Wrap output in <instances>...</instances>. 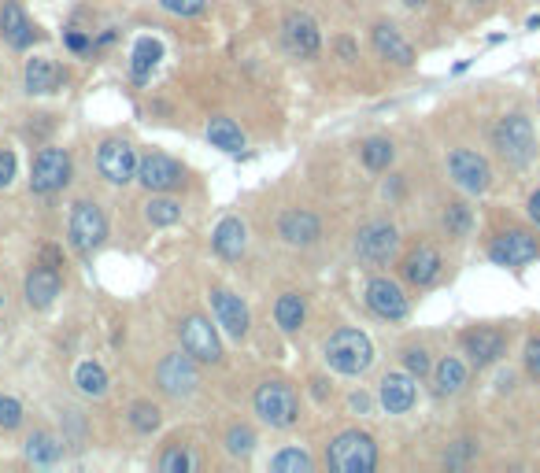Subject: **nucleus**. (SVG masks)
Masks as SVG:
<instances>
[{
    "label": "nucleus",
    "instance_id": "c9c22d12",
    "mask_svg": "<svg viewBox=\"0 0 540 473\" xmlns=\"http://www.w3.org/2000/svg\"><path fill=\"white\" fill-rule=\"evenodd\" d=\"M252 448H256V433H252L248 425H234V429L226 433V451H230V455H252Z\"/></svg>",
    "mask_w": 540,
    "mask_h": 473
},
{
    "label": "nucleus",
    "instance_id": "a19ab883",
    "mask_svg": "<svg viewBox=\"0 0 540 473\" xmlns=\"http://www.w3.org/2000/svg\"><path fill=\"white\" fill-rule=\"evenodd\" d=\"M404 366H407V374H411V377L430 374V355L422 352V348H407V352H404Z\"/></svg>",
    "mask_w": 540,
    "mask_h": 473
},
{
    "label": "nucleus",
    "instance_id": "4c0bfd02",
    "mask_svg": "<svg viewBox=\"0 0 540 473\" xmlns=\"http://www.w3.org/2000/svg\"><path fill=\"white\" fill-rule=\"evenodd\" d=\"M189 466H193V462H189V451L178 448V444H171V448L160 455V470L163 473H185Z\"/></svg>",
    "mask_w": 540,
    "mask_h": 473
},
{
    "label": "nucleus",
    "instance_id": "dca6fc26",
    "mask_svg": "<svg viewBox=\"0 0 540 473\" xmlns=\"http://www.w3.org/2000/svg\"><path fill=\"white\" fill-rule=\"evenodd\" d=\"M285 45H289L296 56H315L322 45V34H319V26H315V19L304 12L285 15Z\"/></svg>",
    "mask_w": 540,
    "mask_h": 473
},
{
    "label": "nucleus",
    "instance_id": "6ab92c4d",
    "mask_svg": "<svg viewBox=\"0 0 540 473\" xmlns=\"http://www.w3.org/2000/svg\"><path fill=\"white\" fill-rule=\"evenodd\" d=\"M463 348L478 366H489L507 352V337L500 329H470L463 333Z\"/></svg>",
    "mask_w": 540,
    "mask_h": 473
},
{
    "label": "nucleus",
    "instance_id": "b1692460",
    "mask_svg": "<svg viewBox=\"0 0 540 473\" xmlns=\"http://www.w3.org/2000/svg\"><path fill=\"white\" fill-rule=\"evenodd\" d=\"M60 289H63L60 274L49 267L30 270V278H26V300H30V307H49L60 296Z\"/></svg>",
    "mask_w": 540,
    "mask_h": 473
},
{
    "label": "nucleus",
    "instance_id": "ddd939ff",
    "mask_svg": "<svg viewBox=\"0 0 540 473\" xmlns=\"http://www.w3.org/2000/svg\"><path fill=\"white\" fill-rule=\"evenodd\" d=\"M137 182L145 185V189H152V193H167V189H174V185L182 182V167L171 156L152 152V156L137 159Z\"/></svg>",
    "mask_w": 540,
    "mask_h": 473
},
{
    "label": "nucleus",
    "instance_id": "49530a36",
    "mask_svg": "<svg viewBox=\"0 0 540 473\" xmlns=\"http://www.w3.org/2000/svg\"><path fill=\"white\" fill-rule=\"evenodd\" d=\"M41 259H45V267L49 270L60 267V252H56V248H41Z\"/></svg>",
    "mask_w": 540,
    "mask_h": 473
},
{
    "label": "nucleus",
    "instance_id": "2f4dec72",
    "mask_svg": "<svg viewBox=\"0 0 540 473\" xmlns=\"http://www.w3.org/2000/svg\"><path fill=\"white\" fill-rule=\"evenodd\" d=\"M74 385L86 392V396H104V392H108V374H104V366L97 363H78Z\"/></svg>",
    "mask_w": 540,
    "mask_h": 473
},
{
    "label": "nucleus",
    "instance_id": "423d86ee",
    "mask_svg": "<svg viewBox=\"0 0 540 473\" xmlns=\"http://www.w3.org/2000/svg\"><path fill=\"white\" fill-rule=\"evenodd\" d=\"M71 182V156L63 148H41L30 170V189L34 193H56Z\"/></svg>",
    "mask_w": 540,
    "mask_h": 473
},
{
    "label": "nucleus",
    "instance_id": "9d476101",
    "mask_svg": "<svg viewBox=\"0 0 540 473\" xmlns=\"http://www.w3.org/2000/svg\"><path fill=\"white\" fill-rule=\"evenodd\" d=\"M489 255L492 263H500V267H526V263L540 259V244L522 230H507L492 241Z\"/></svg>",
    "mask_w": 540,
    "mask_h": 473
},
{
    "label": "nucleus",
    "instance_id": "412c9836",
    "mask_svg": "<svg viewBox=\"0 0 540 473\" xmlns=\"http://www.w3.org/2000/svg\"><path fill=\"white\" fill-rule=\"evenodd\" d=\"M374 49H378L385 60L400 63V67H411V63H415V49H411V45L404 41V34L389 23L374 26Z\"/></svg>",
    "mask_w": 540,
    "mask_h": 473
},
{
    "label": "nucleus",
    "instance_id": "7ed1b4c3",
    "mask_svg": "<svg viewBox=\"0 0 540 473\" xmlns=\"http://www.w3.org/2000/svg\"><path fill=\"white\" fill-rule=\"evenodd\" d=\"M492 141H496L500 156H504L511 167H529L533 156H537V137H533V126H529L526 115H507V119L496 122Z\"/></svg>",
    "mask_w": 540,
    "mask_h": 473
},
{
    "label": "nucleus",
    "instance_id": "a878e982",
    "mask_svg": "<svg viewBox=\"0 0 540 473\" xmlns=\"http://www.w3.org/2000/svg\"><path fill=\"white\" fill-rule=\"evenodd\" d=\"M467 385V366L459 363V359H441L437 370H433V392L437 396H452Z\"/></svg>",
    "mask_w": 540,
    "mask_h": 473
},
{
    "label": "nucleus",
    "instance_id": "473e14b6",
    "mask_svg": "<svg viewBox=\"0 0 540 473\" xmlns=\"http://www.w3.org/2000/svg\"><path fill=\"white\" fill-rule=\"evenodd\" d=\"M311 455L307 451H300V448H285V451H278L274 459H270V470L274 473H311Z\"/></svg>",
    "mask_w": 540,
    "mask_h": 473
},
{
    "label": "nucleus",
    "instance_id": "72a5a7b5",
    "mask_svg": "<svg viewBox=\"0 0 540 473\" xmlns=\"http://www.w3.org/2000/svg\"><path fill=\"white\" fill-rule=\"evenodd\" d=\"M145 215L152 226H174V222L182 219V204H178V200H167V196H156V200L145 207Z\"/></svg>",
    "mask_w": 540,
    "mask_h": 473
},
{
    "label": "nucleus",
    "instance_id": "a211bd4d",
    "mask_svg": "<svg viewBox=\"0 0 540 473\" xmlns=\"http://www.w3.org/2000/svg\"><path fill=\"white\" fill-rule=\"evenodd\" d=\"M211 307H215V318H219V326L230 333V337H245L248 333V307L241 304V296L226 289H215L211 292Z\"/></svg>",
    "mask_w": 540,
    "mask_h": 473
},
{
    "label": "nucleus",
    "instance_id": "09e8293b",
    "mask_svg": "<svg viewBox=\"0 0 540 473\" xmlns=\"http://www.w3.org/2000/svg\"><path fill=\"white\" fill-rule=\"evenodd\" d=\"M529 219H533V222L540 226V189H537L533 196H529Z\"/></svg>",
    "mask_w": 540,
    "mask_h": 473
},
{
    "label": "nucleus",
    "instance_id": "20e7f679",
    "mask_svg": "<svg viewBox=\"0 0 540 473\" xmlns=\"http://www.w3.org/2000/svg\"><path fill=\"white\" fill-rule=\"evenodd\" d=\"M256 414L270 429H289L300 418V403H296V392L282 381H267L256 389Z\"/></svg>",
    "mask_w": 540,
    "mask_h": 473
},
{
    "label": "nucleus",
    "instance_id": "c756f323",
    "mask_svg": "<svg viewBox=\"0 0 540 473\" xmlns=\"http://www.w3.org/2000/svg\"><path fill=\"white\" fill-rule=\"evenodd\" d=\"M359 156H363V163H367L370 170H389V163H393L396 148L389 137H370V141H363V148H359Z\"/></svg>",
    "mask_w": 540,
    "mask_h": 473
},
{
    "label": "nucleus",
    "instance_id": "a18cd8bd",
    "mask_svg": "<svg viewBox=\"0 0 540 473\" xmlns=\"http://www.w3.org/2000/svg\"><path fill=\"white\" fill-rule=\"evenodd\" d=\"M67 49L71 52H93V41H89L86 34H74L71 30V34H67Z\"/></svg>",
    "mask_w": 540,
    "mask_h": 473
},
{
    "label": "nucleus",
    "instance_id": "de8ad7c7",
    "mask_svg": "<svg viewBox=\"0 0 540 473\" xmlns=\"http://www.w3.org/2000/svg\"><path fill=\"white\" fill-rule=\"evenodd\" d=\"M337 52H341L344 60H356V45H352L348 37H341V41H337Z\"/></svg>",
    "mask_w": 540,
    "mask_h": 473
},
{
    "label": "nucleus",
    "instance_id": "79ce46f5",
    "mask_svg": "<svg viewBox=\"0 0 540 473\" xmlns=\"http://www.w3.org/2000/svg\"><path fill=\"white\" fill-rule=\"evenodd\" d=\"M474 451H478V444H474V440H459V444L452 448V455H444V466H448V470H455V466H463Z\"/></svg>",
    "mask_w": 540,
    "mask_h": 473
},
{
    "label": "nucleus",
    "instance_id": "8fccbe9b",
    "mask_svg": "<svg viewBox=\"0 0 540 473\" xmlns=\"http://www.w3.org/2000/svg\"><path fill=\"white\" fill-rule=\"evenodd\" d=\"M352 407H356V411H367L370 400H367V396H363V392H359V396H352Z\"/></svg>",
    "mask_w": 540,
    "mask_h": 473
},
{
    "label": "nucleus",
    "instance_id": "58836bf2",
    "mask_svg": "<svg viewBox=\"0 0 540 473\" xmlns=\"http://www.w3.org/2000/svg\"><path fill=\"white\" fill-rule=\"evenodd\" d=\"M19 422H23V403L12 400V396H0V425H4V429H15Z\"/></svg>",
    "mask_w": 540,
    "mask_h": 473
},
{
    "label": "nucleus",
    "instance_id": "5701e85b",
    "mask_svg": "<svg viewBox=\"0 0 540 473\" xmlns=\"http://www.w3.org/2000/svg\"><path fill=\"white\" fill-rule=\"evenodd\" d=\"M211 244H215V252L222 255V259H241V252H245L248 244V230L241 219H222L219 226H215V237H211Z\"/></svg>",
    "mask_w": 540,
    "mask_h": 473
},
{
    "label": "nucleus",
    "instance_id": "7c9ffc66",
    "mask_svg": "<svg viewBox=\"0 0 540 473\" xmlns=\"http://www.w3.org/2000/svg\"><path fill=\"white\" fill-rule=\"evenodd\" d=\"M163 49H160V41H152V37H141L134 45V78L137 82H145L148 74H152V67L160 63Z\"/></svg>",
    "mask_w": 540,
    "mask_h": 473
},
{
    "label": "nucleus",
    "instance_id": "f257e3e1",
    "mask_svg": "<svg viewBox=\"0 0 540 473\" xmlns=\"http://www.w3.org/2000/svg\"><path fill=\"white\" fill-rule=\"evenodd\" d=\"M326 363L337 370V374L359 377L367 374L370 363H374V344L363 329H337L330 340H326Z\"/></svg>",
    "mask_w": 540,
    "mask_h": 473
},
{
    "label": "nucleus",
    "instance_id": "cd10ccee",
    "mask_svg": "<svg viewBox=\"0 0 540 473\" xmlns=\"http://www.w3.org/2000/svg\"><path fill=\"white\" fill-rule=\"evenodd\" d=\"M60 455L63 444L52 433H34L26 440V462H34V466H52V462H60Z\"/></svg>",
    "mask_w": 540,
    "mask_h": 473
},
{
    "label": "nucleus",
    "instance_id": "f704fd0d",
    "mask_svg": "<svg viewBox=\"0 0 540 473\" xmlns=\"http://www.w3.org/2000/svg\"><path fill=\"white\" fill-rule=\"evenodd\" d=\"M130 425H134L137 433L160 429V407H152V403H134V407H130Z\"/></svg>",
    "mask_w": 540,
    "mask_h": 473
},
{
    "label": "nucleus",
    "instance_id": "1a4fd4ad",
    "mask_svg": "<svg viewBox=\"0 0 540 473\" xmlns=\"http://www.w3.org/2000/svg\"><path fill=\"white\" fill-rule=\"evenodd\" d=\"M182 348L197 363H219L222 359V344H219V333L211 329L208 318H200V315H189L182 322Z\"/></svg>",
    "mask_w": 540,
    "mask_h": 473
},
{
    "label": "nucleus",
    "instance_id": "f03ea898",
    "mask_svg": "<svg viewBox=\"0 0 540 473\" xmlns=\"http://www.w3.org/2000/svg\"><path fill=\"white\" fill-rule=\"evenodd\" d=\"M326 462L337 473H370L378 466V444L367 433L352 429V433H341L333 440L330 451H326Z\"/></svg>",
    "mask_w": 540,
    "mask_h": 473
},
{
    "label": "nucleus",
    "instance_id": "f3484780",
    "mask_svg": "<svg viewBox=\"0 0 540 473\" xmlns=\"http://www.w3.org/2000/svg\"><path fill=\"white\" fill-rule=\"evenodd\" d=\"M381 407L389 414H407L415 407V377L411 374H385L378 389Z\"/></svg>",
    "mask_w": 540,
    "mask_h": 473
},
{
    "label": "nucleus",
    "instance_id": "37998d69",
    "mask_svg": "<svg viewBox=\"0 0 540 473\" xmlns=\"http://www.w3.org/2000/svg\"><path fill=\"white\" fill-rule=\"evenodd\" d=\"M12 178H15V156L8 148H0V189L12 182Z\"/></svg>",
    "mask_w": 540,
    "mask_h": 473
},
{
    "label": "nucleus",
    "instance_id": "4468645a",
    "mask_svg": "<svg viewBox=\"0 0 540 473\" xmlns=\"http://www.w3.org/2000/svg\"><path fill=\"white\" fill-rule=\"evenodd\" d=\"M367 307L385 322H400L407 318V296L400 292V285L389 278H374L367 285Z\"/></svg>",
    "mask_w": 540,
    "mask_h": 473
},
{
    "label": "nucleus",
    "instance_id": "39448f33",
    "mask_svg": "<svg viewBox=\"0 0 540 473\" xmlns=\"http://www.w3.org/2000/svg\"><path fill=\"white\" fill-rule=\"evenodd\" d=\"M156 381H160V389L167 396H193L200 385V374H197V359L189 352H178V355H167L160 366H156Z\"/></svg>",
    "mask_w": 540,
    "mask_h": 473
},
{
    "label": "nucleus",
    "instance_id": "aec40b11",
    "mask_svg": "<svg viewBox=\"0 0 540 473\" xmlns=\"http://www.w3.org/2000/svg\"><path fill=\"white\" fill-rule=\"evenodd\" d=\"M441 274V252L437 248H430V244H418L415 252L404 259V278L411 281V285H430L433 278Z\"/></svg>",
    "mask_w": 540,
    "mask_h": 473
},
{
    "label": "nucleus",
    "instance_id": "393cba45",
    "mask_svg": "<svg viewBox=\"0 0 540 473\" xmlns=\"http://www.w3.org/2000/svg\"><path fill=\"white\" fill-rule=\"evenodd\" d=\"M60 82H63V71L52 60H30L26 63V89L37 93V97H41V93H56Z\"/></svg>",
    "mask_w": 540,
    "mask_h": 473
},
{
    "label": "nucleus",
    "instance_id": "6e6552de",
    "mask_svg": "<svg viewBox=\"0 0 540 473\" xmlns=\"http://www.w3.org/2000/svg\"><path fill=\"white\" fill-rule=\"evenodd\" d=\"M448 170H452L455 185H459L463 193H485L492 182V170L489 163H485V156L470 152V148H455L452 156H448Z\"/></svg>",
    "mask_w": 540,
    "mask_h": 473
},
{
    "label": "nucleus",
    "instance_id": "c85d7f7f",
    "mask_svg": "<svg viewBox=\"0 0 540 473\" xmlns=\"http://www.w3.org/2000/svg\"><path fill=\"white\" fill-rule=\"evenodd\" d=\"M304 315H307L304 296H296V292H285L282 300L274 304V318H278V326H282L285 333H293V329L304 326Z\"/></svg>",
    "mask_w": 540,
    "mask_h": 473
},
{
    "label": "nucleus",
    "instance_id": "e433bc0d",
    "mask_svg": "<svg viewBox=\"0 0 540 473\" xmlns=\"http://www.w3.org/2000/svg\"><path fill=\"white\" fill-rule=\"evenodd\" d=\"M444 230H448V237H463V233L470 230V211L463 204H448V211H444Z\"/></svg>",
    "mask_w": 540,
    "mask_h": 473
},
{
    "label": "nucleus",
    "instance_id": "2eb2a0df",
    "mask_svg": "<svg viewBox=\"0 0 540 473\" xmlns=\"http://www.w3.org/2000/svg\"><path fill=\"white\" fill-rule=\"evenodd\" d=\"M0 34H4V41H8L12 49H30V45H34L37 26L26 19L19 0H4V8H0Z\"/></svg>",
    "mask_w": 540,
    "mask_h": 473
},
{
    "label": "nucleus",
    "instance_id": "9b49d317",
    "mask_svg": "<svg viewBox=\"0 0 540 473\" xmlns=\"http://www.w3.org/2000/svg\"><path fill=\"white\" fill-rule=\"evenodd\" d=\"M97 167L111 185H126L137 174V156L126 141H104L97 152Z\"/></svg>",
    "mask_w": 540,
    "mask_h": 473
},
{
    "label": "nucleus",
    "instance_id": "0eeeda50",
    "mask_svg": "<svg viewBox=\"0 0 540 473\" xmlns=\"http://www.w3.org/2000/svg\"><path fill=\"white\" fill-rule=\"evenodd\" d=\"M104 237H108V219H104V211H100L97 204H89V200L74 204V211H71V244L74 248H78V252H93V248L104 244Z\"/></svg>",
    "mask_w": 540,
    "mask_h": 473
},
{
    "label": "nucleus",
    "instance_id": "bb28decb",
    "mask_svg": "<svg viewBox=\"0 0 540 473\" xmlns=\"http://www.w3.org/2000/svg\"><path fill=\"white\" fill-rule=\"evenodd\" d=\"M208 141L222 152H241L245 148V134H241V126L234 119H211L208 122Z\"/></svg>",
    "mask_w": 540,
    "mask_h": 473
},
{
    "label": "nucleus",
    "instance_id": "3c124183",
    "mask_svg": "<svg viewBox=\"0 0 540 473\" xmlns=\"http://www.w3.org/2000/svg\"><path fill=\"white\" fill-rule=\"evenodd\" d=\"M404 4H411V8H418V4H426V0H404Z\"/></svg>",
    "mask_w": 540,
    "mask_h": 473
},
{
    "label": "nucleus",
    "instance_id": "4be33fe9",
    "mask_svg": "<svg viewBox=\"0 0 540 473\" xmlns=\"http://www.w3.org/2000/svg\"><path fill=\"white\" fill-rule=\"evenodd\" d=\"M278 230L289 244H315L319 241V219L311 215V211H285L282 222H278Z\"/></svg>",
    "mask_w": 540,
    "mask_h": 473
},
{
    "label": "nucleus",
    "instance_id": "c03bdc74",
    "mask_svg": "<svg viewBox=\"0 0 540 473\" xmlns=\"http://www.w3.org/2000/svg\"><path fill=\"white\" fill-rule=\"evenodd\" d=\"M526 370L533 377H540V337H533L526 344Z\"/></svg>",
    "mask_w": 540,
    "mask_h": 473
},
{
    "label": "nucleus",
    "instance_id": "f8f14e48",
    "mask_svg": "<svg viewBox=\"0 0 540 473\" xmlns=\"http://www.w3.org/2000/svg\"><path fill=\"white\" fill-rule=\"evenodd\" d=\"M396 244H400V233H396L389 222H370V226L359 230L356 252L359 259H367V263H385V259H393Z\"/></svg>",
    "mask_w": 540,
    "mask_h": 473
},
{
    "label": "nucleus",
    "instance_id": "ea45409f",
    "mask_svg": "<svg viewBox=\"0 0 540 473\" xmlns=\"http://www.w3.org/2000/svg\"><path fill=\"white\" fill-rule=\"evenodd\" d=\"M160 4L171 15H182V19H189V15H200L204 8H208V0H160Z\"/></svg>",
    "mask_w": 540,
    "mask_h": 473
}]
</instances>
